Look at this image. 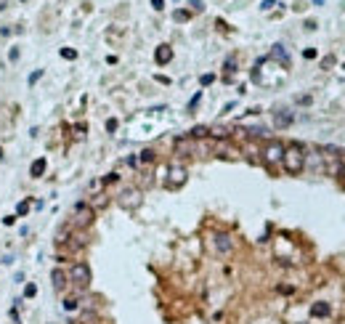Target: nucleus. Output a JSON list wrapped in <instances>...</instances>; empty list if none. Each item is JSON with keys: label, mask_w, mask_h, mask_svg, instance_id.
Listing matches in <instances>:
<instances>
[{"label": "nucleus", "mask_w": 345, "mask_h": 324, "mask_svg": "<svg viewBox=\"0 0 345 324\" xmlns=\"http://www.w3.org/2000/svg\"><path fill=\"white\" fill-rule=\"evenodd\" d=\"M67 279H69V276L64 274L61 268H53V271H51V284H53L56 292H64V287H67Z\"/></svg>", "instance_id": "obj_7"}, {"label": "nucleus", "mask_w": 345, "mask_h": 324, "mask_svg": "<svg viewBox=\"0 0 345 324\" xmlns=\"http://www.w3.org/2000/svg\"><path fill=\"white\" fill-rule=\"evenodd\" d=\"M212 80H215V77H212V75H202V85H210Z\"/></svg>", "instance_id": "obj_27"}, {"label": "nucleus", "mask_w": 345, "mask_h": 324, "mask_svg": "<svg viewBox=\"0 0 345 324\" xmlns=\"http://www.w3.org/2000/svg\"><path fill=\"white\" fill-rule=\"evenodd\" d=\"M329 311H332V308H329L327 303H316L313 308H311V313H313V316H329Z\"/></svg>", "instance_id": "obj_13"}, {"label": "nucleus", "mask_w": 345, "mask_h": 324, "mask_svg": "<svg viewBox=\"0 0 345 324\" xmlns=\"http://www.w3.org/2000/svg\"><path fill=\"white\" fill-rule=\"evenodd\" d=\"M154 59H157V64H167V61L173 59V48H170V45H160L157 53H154Z\"/></svg>", "instance_id": "obj_9"}, {"label": "nucleus", "mask_w": 345, "mask_h": 324, "mask_svg": "<svg viewBox=\"0 0 345 324\" xmlns=\"http://www.w3.org/2000/svg\"><path fill=\"white\" fill-rule=\"evenodd\" d=\"M212 245H215V253H218V255H231V250H234V242H231V237L223 234V231L212 234Z\"/></svg>", "instance_id": "obj_6"}, {"label": "nucleus", "mask_w": 345, "mask_h": 324, "mask_svg": "<svg viewBox=\"0 0 345 324\" xmlns=\"http://www.w3.org/2000/svg\"><path fill=\"white\" fill-rule=\"evenodd\" d=\"M189 136H191V138H204V136H210V128L199 125V128H194V131H191Z\"/></svg>", "instance_id": "obj_15"}, {"label": "nucleus", "mask_w": 345, "mask_h": 324, "mask_svg": "<svg viewBox=\"0 0 345 324\" xmlns=\"http://www.w3.org/2000/svg\"><path fill=\"white\" fill-rule=\"evenodd\" d=\"M282 157H284V144L279 141V138H271V141L263 144V149H260V160L268 170H279L282 168Z\"/></svg>", "instance_id": "obj_2"}, {"label": "nucleus", "mask_w": 345, "mask_h": 324, "mask_svg": "<svg viewBox=\"0 0 345 324\" xmlns=\"http://www.w3.org/2000/svg\"><path fill=\"white\" fill-rule=\"evenodd\" d=\"M282 168L290 175H300L305 170V146L303 144H287L284 146V157H282Z\"/></svg>", "instance_id": "obj_1"}, {"label": "nucleus", "mask_w": 345, "mask_h": 324, "mask_svg": "<svg viewBox=\"0 0 345 324\" xmlns=\"http://www.w3.org/2000/svg\"><path fill=\"white\" fill-rule=\"evenodd\" d=\"M106 131H109V133H114V131H117V120H114V117L106 120Z\"/></svg>", "instance_id": "obj_23"}, {"label": "nucleus", "mask_w": 345, "mask_h": 324, "mask_svg": "<svg viewBox=\"0 0 345 324\" xmlns=\"http://www.w3.org/2000/svg\"><path fill=\"white\" fill-rule=\"evenodd\" d=\"M67 276H69V282L77 287V290H88V287H90V266L82 263V261L74 263Z\"/></svg>", "instance_id": "obj_4"}, {"label": "nucleus", "mask_w": 345, "mask_h": 324, "mask_svg": "<svg viewBox=\"0 0 345 324\" xmlns=\"http://www.w3.org/2000/svg\"><path fill=\"white\" fill-rule=\"evenodd\" d=\"M173 16H175V22H186L189 19V11H175Z\"/></svg>", "instance_id": "obj_22"}, {"label": "nucleus", "mask_w": 345, "mask_h": 324, "mask_svg": "<svg viewBox=\"0 0 345 324\" xmlns=\"http://www.w3.org/2000/svg\"><path fill=\"white\" fill-rule=\"evenodd\" d=\"M80 308V300L77 298H67L64 300V311H77Z\"/></svg>", "instance_id": "obj_16"}, {"label": "nucleus", "mask_w": 345, "mask_h": 324, "mask_svg": "<svg viewBox=\"0 0 345 324\" xmlns=\"http://www.w3.org/2000/svg\"><path fill=\"white\" fill-rule=\"evenodd\" d=\"M24 295H27V298H35V295H37V284H35V282L27 284V287H24Z\"/></svg>", "instance_id": "obj_17"}, {"label": "nucleus", "mask_w": 345, "mask_h": 324, "mask_svg": "<svg viewBox=\"0 0 345 324\" xmlns=\"http://www.w3.org/2000/svg\"><path fill=\"white\" fill-rule=\"evenodd\" d=\"M138 160H141V162H152V160H154V152H152V149H144Z\"/></svg>", "instance_id": "obj_18"}, {"label": "nucleus", "mask_w": 345, "mask_h": 324, "mask_svg": "<svg viewBox=\"0 0 345 324\" xmlns=\"http://www.w3.org/2000/svg\"><path fill=\"white\" fill-rule=\"evenodd\" d=\"M93 221H96V210H93L88 202H77L74 210H72V221H69V224L74 229H88Z\"/></svg>", "instance_id": "obj_3"}, {"label": "nucleus", "mask_w": 345, "mask_h": 324, "mask_svg": "<svg viewBox=\"0 0 345 324\" xmlns=\"http://www.w3.org/2000/svg\"><path fill=\"white\" fill-rule=\"evenodd\" d=\"M303 56H305V59H316V51H313V48H305Z\"/></svg>", "instance_id": "obj_24"}, {"label": "nucleus", "mask_w": 345, "mask_h": 324, "mask_svg": "<svg viewBox=\"0 0 345 324\" xmlns=\"http://www.w3.org/2000/svg\"><path fill=\"white\" fill-rule=\"evenodd\" d=\"M271 56H274V59H279L282 64H290V59H287V53H284V45H274Z\"/></svg>", "instance_id": "obj_14"}, {"label": "nucleus", "mask_w": 345, "mask_h": 324, "mask_svg": "<svg viewBox=\"0 0 345 324\" xmlns=\"http://www.w3.org/2000/svg\"><path fill=\"white\" fill-rule=\"evenodd\" d=\"M61 56L72 61V59H77V51H72V48H61Z\"/></svg>", "instance_id": "obj_19"}, {"label": "nucleus", "mask_w": 345, "mask_h": 324, "mask_svg": "<svg viewBox=\"0 0 345 324\" xmlns=\"http://www.w3.org/2000/svg\"><path fill=\"white\" fill-rule=\"evenodd\" d=\"M152 6L157 8V11H162V8H165V0H152Z\"/></svg>", "instance_id": "obj_25"}, {"label": "nucleus", "mask_w": 345, "mask_h": 324, "mask_svg": "<svg viewBox=\"0 0 345 324\" xmlns=\"http://www.w3.org/2000/svg\"><path fill=\"white\" fill-rule=\"evenodd\" d=\"M274 6H279L276 0H263V3H260V8H263V11H271Z\"/></svg>", "instance_id": "obj_20"}, {"label": "nucleus", "mask_w": 345, "mask_h": 324, "mask_svg": "<svg viewBox=\"0 0 345 324\" xmlns=\"http://www.w3.org/2000/svg\"><path fill=\"white\" fill-rule=\"evenodd\" d=\"M340 162H342V168H340V175H342V178H345V157H342Z\"/></svg>", "instance_id": "obj_28"}, {"label": "nucleus", "mask_w": 345, "mask_h": 324, "mask_svg": "<svg viewBox=\"0 0 345 324\" xmlns=\"http://www.w3.org/2000/svg\"><path fill=\"white\" fill-rule=\"evenodd\" d=\"M16 212L19 215H27V212H30V202H22V205L16 207Z\"/></svg>", "instance_id": "obj_21"}, {"label": "nucleus", "mask_w": 345, "mask_h": 324, "mask_svg": "<svg viewBox=\"0 0 345 324\" xmlns=\"http://www.w3.org/2000/svg\"><path fill=\"white\" fill-rule=\"evenodd\" d=\"M290 123H292V115L290 112H284V109H282V112H274V125L276 128H287Z\"/></svg>", "instance_id": "obj_10"}, {"label": "nucleus", "mask_w": 345, "mask_h": 324, "mask_svg": "<svg viewBox=\"0 0 345 324\" xmlns=\"http://www.w3.org/2000/svg\"><path fill=\"white\" fill-rule=\"evenodd\" d=\"M3 224H6V226H14V224H16V215H8V218H3Z\"/></svg>", "instance_id": "obj_26"}, {"label": "nucleus", "mask_w": 345, "mask_h": 324, "mask_svg": "<svg viewBox=\"0 0 345 324\" xmlns=\"http://www.w3.org/2000/svg\"><path fill=\"white\" fill-rule=\"evenodd\" d=\"M186 178H189V170L183 168L181 162H170L167 165V178H165V186L167 189H181Z\"/></svg>", "instance_id": "obj_5"}, {"label": "nucleus", "mask_w": 345, "mask_h": 324, "mask_svg": "<svg viewBox=\"0 0 345 324\" xmlns=\"http://www.w3.org/2000/svg\"><path fill=\"white\" fill-rule=\"evenodd\" d=\"M45 168H48V162H45L43 157H40V160H35V162H32V168H30V175H32V178H40V175L45 173Z\"/></svg>", "instance_id": "obj_11"}, {"label": "nucleus", "mask_w": 345, "mask_h": 324, "mask_svg": "<svg viewBox=\"0 0 345 324\" xmlns=\"http://www.w3.org/2000/svg\"><path fill=\"white\" fill-rule=\"evenodd\" d=\"M138 199H141V194L130 189V191L123 194V199H120V202H123V205H128V207H133V205H138Z\"/></svg>", "instance_id": "obj_12"}, {"label": "nucleus", "mask_w": 345, "mask_h": 324, "mask_svg": "<svg viewBox=\"0 0 345 324\" xmlns=\"http://www.w3.org/2000/svg\"><path fill=\"white\" fill-rule=\"evenodd\" d=\"M191 152H194V141H191V136H183V138H178V141H175V154L186 157V154H191Z\"/></svg>", "instance_id": "obj_8"}]
</instances>
